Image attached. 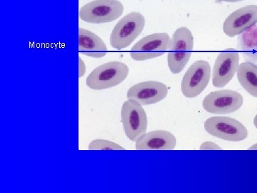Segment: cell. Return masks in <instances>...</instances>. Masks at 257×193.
Segmentation results:
<instances>
[{
	"instance_id": "cell-1",
	"label": "cell",
	"mask_w": 257,
	"mask_h": 193,
	"mask_svg": "<svg viewBox=\"0 0 257 193\" xmlns=\"http://www.w3.org/2000/svg\"><path fill=\"white\" fill-rule=\"evenodd\" d=\"M194 40L192 32L185 27L177 29L171 39L167 62L173 74L182 72L192 55Z\"/></svg>"
},
{
	"instance_id": "cell-2",
	"label": "cell",
	"mask_w": 257,
	"mask_h": 193,
	"mask_svg": "<svg viewBox=\"0 0 257 193\" xmlns=\"http://www.w3.org/2000/svg\"><path fill=\"white\" fill-rule=\"evenodd\" d=\"M130 69L124 62L112 61L96 67L88 76L86 84L94 90L116 87L127 77Z\"/></svg>"
},
{
	"instance_id": "cell-3",
	"label": "cell",
	"mask_w": 257,
	"mask_h": 193,
	"mask_svg": "<svg viewBox=\"0 0 257 193\" xmlns=\"http://www.w3.org/2000/svg\"><path fill=\"white\" fill-rule=\"evenodd\" d=\"M145 26V17L138 12H132L115 25L110 35L111 46L118 50L126 48L140 36Z\"/></svg>"
},
{
	"instance_id": "cell-4",
	"label": "cell",
	"mask_w": 257,
	"mask_h": 193,
	"mask_svg": "<svg viewBox=\"0 0 257 193\" xmlns=\"http://www.w3.org/2000/svg\"><path fill=\"white\" fill-rule=\"evenodd\" d=\"M124 7L119 0H94L81 8L79 18L88 23H111L121 16Z\"/></svg>"
},
{
	"instance_id": "cell-5",
	"label": "cell",
	"mask_w": 257,
	"mask_h": 193,
	"mask_svg": "<svg viewBox=\"0 0 257 193\" xmlns=\"http://www.w3.org/2000/svg\"><path fill=\"white\" fill-rule=\"evenodd\" d=\"M121 120L125 135L131 141L136 142L146 133L147 116L143 106L134 100H128L121 107Z\"/></svg>"
},
{
	"instance_id": "cell-6",
	"label": "cell",
	"mask_w": 257,
	"mask_h": 193,
	"mask_svg": "<svg viewBox=\"0 0 257 193\" xmlns=\"http://www.w3.org/2000/svg\"><path fill=\"white\" fill-rule=\"evenodd\" d=\"M204 129L212 136L226 141H242L248 136L246 127L229 117H211L204 123Z\"/></svg>"
},
{
	"instance_id": "cell-7",
	"label": "cell",
	"mask_w": 257,
	"mask_h": 193,
	"mask_svg": "<svg viewBox=\"0 0 257 193\" xmlns=\"http://www.w3.org/2000/svg\"><path fill=\"white\" fill-rule=\"evenodd\" d=\"M211 69L209 62L199 60L187 69L181 83V91L187 98H194L207 88L211 79Z\"/></svg>"
},
{
	"instance_id": "cell-8",
	"label": "cell",
	"mask_w": 257,
	"mask_h": 193,
	"mask_svg": "<svg viewBox=\"0 0 257 193\" xmlns=\"http://www.w3.org/2000/svg\"><path fill=\"white\" fill-rule=\"evenodd\" d=\"M171 38L167 33H155L144 37L131 49L130 57L135 61L157 58L165 54L170 47Z\"/></svg>"
},
{
	"instance_id": "cell-9",
	"label": "cell",
	"mask_w": 257,
	"mask_h": 193,
	"mask_svg": "<svg viewBox=\"0 0 257 193\" xmlns=\"http://www.w3.org/2000/svg\"><path fill=\"white\" fill-rule=\"evenodd\" d=\"M243 102V96L240 93L224 89L208 94L202 102V106L211 114L225 115L237 111L242 106Z\"/></svg>"
},
{
	"instance_id": "cell-10",
	"label": "cell",
	"mask_w": 257,
	"mask_h": 193,
	"mask_svg": "<svg viewBox=\"0 0 257 193\" xmlns=\"http://www.w3.org/2000/svg\"><path fill=\"white\" fill-rule=\"evenodd\" d=\"M239 62V54L235 49H227L219 53L213 67V85L219 88L225 87L234 77Z\"/></svg>"
},
{
	"instance_id": "cell-11",
	"label": "cell",
	"mask_w": 257,
	"mask_h": 193,
	"mask_svg": "<svg viewBox=\"0 0 257 193\" xmlns=\"http://www.w3.org/2000/svg\"><path fill=\"white\" fill-rule=\"evenodd\" d=\"M169 89L164 83L157 81L140 82L130 87L126 93L128 100L136 101L143 106L156 104L168 94Z\"/></svg>"
},
{
	"instance_id": "cell-12",
	"label": "cell",
	"mask_w": 257,
	"mask_h": 193,
	"mask_svg": "<svg viewBox=\"0 0 257 193\" xmlns=\"http://www.w3.org/2000/svg\"><path fill=\"white\" fill-rule=\"evenodd\" d=\"M257 23V5H247L236 10L223 25V31L229 37L240 35Z\"/></svg>"
},
{
	"instance_id": "cell-13",
	"label": "cell",
	"mask_w": 257,
	"mask_h": 193,
	"mask_svg": "<svg viewBox=\"0 0 257 193\" xmlns=\"http://www.w3.org/2000/svg\"><path fill=\"white\" fill-rule=\"evenodd\" d=\"M177 145V138L173 134L166 130H156L142 135L136 141L138 150H174Z\"/></svg>"
},
{
	"instance_id": "cell-14",
	"label": "cell",
	"mask_w": 257,
	"mask_h": 193,
	"mask_svg": "<svg viewBox=\"0 0 257 193\" xmlns=\"http://www.w3.org/2000/svg\"><path fill=\"white\" fill-rule=\"evenodd\" d=\"M79 50L83 55L93 58H101L106 55L107 47L95 34L84 28L79 30Z\"/></svg>"
},
{
	"instance_id": "cell-15",
	"label": "cell",
	"mask_w": 257,
	"mask_h": 193,
	"mask_svg": "<svg viewBox=\"0 0 257 193\" xmlns=\"http://www.w3.org/2000/svg\"><path fill=\"white\" fill-rule=\"evenodd\" d=\"M238 47L246 62L257 65V25H253L238 37Z\"/></svg>"
},
{
	"instance_id": "cell-16",
	"label": "cell",
	"mask_w": 257,
	"mask_h": 193,
	"mask_svg": "<svg viewBox=\"0 0 257 193\" xmlns=\"http://www.w3.org/2000/svg\"><path fill=\"white\" fill-rule=\"evenodd\" d=\"M236 75L243 89L257 98V65L250 62H242L238 67Z\"/></svg>"
},
{
	"instance_id": "cell-17",
	"label": "cell",
	"mask_w": 257,
	"mask_h": 193,
	"mask_svg": "<svg viewBox=\"0 0 257 193\" xmlns=\"http://www.w3.org/2000/svg\"><path fill=\"white\" fill-rule=\"evenodd\" d=\"M89 150H123L124 147L121 145L105 140H94L89 145Z\"/></svg>"
},
{
	"instance_id": "cell-18",
	"label": "cell",
	"mask_w": 257,
	"mask_h": 193,
	"mask_svg": "<svg viewBox=\"0 0 257 193\" xmlns=\"http://www.w3.org/2000/svg\"><path fill=\"white\" fill-rule=\"evenodd\" d=\"M200 150H221V147L219 146L217 144L213 143V142H205V143H202L199 147Z\"/></svg>"
},
{
	"instance_id": "cell-19",
	"label": "cell",
	"mask_w": 257,
	"mask_h": 193,
	"mask_svg": "<svg viewBox=\"0 0 257 193\" xmlns=\"http://www.w3.org/2000/svg\"><path fill=\"white\" fill-rule=\"evenodd\" d=\"M86 65L85 63H84V61L82 60V59H81L79 57V78L80 77H84V74L86 73Z\"/></svg>"
},
{
	"instance_id": "cell-20",
	"label": "cell",
	"mask_w": 257,
	"mask_h": 193,
	"mask_svg": "<svg viewBox=\"0 0 257 193\" xmlns=\"http://www.w3.org/2000/svg\"><path fill=\"white\" fill-rule=\"evenodd\" d=\"M221 2H226V3H238V2L243 1V0H219Z\"/></svg>"
},
{
	"instance_id": "cell-21",
	"label": "cell",
	"mask_w": 257,
	"mask_h": 193,
	"mask_svg": "<svg viewBox=\"0 0 257 193\" xmlns=\"http://www.w3.org/2000/svg\"><path fill=\"white\" fill-rule=\"evenodd\" d=\"M249 150H257V143L249 147Z\"/></svg>"
},
{
	"instance_id": "cell-22",
	"label": "cell",
	"mask_w": 257,
	"mask_h": 193,
	"mask_svg": "<svg viewBox=\"0 0 257 193\" xmlns=\"http://www.w3.org/2000/svg\"><path fill=\"white\" fill-rule=\"evenodd\" d=\"M253 124H254L255 127H256V128L257 129V115H256V117H255L254 119H253Z\"/></svg>"
}]
</instances>
